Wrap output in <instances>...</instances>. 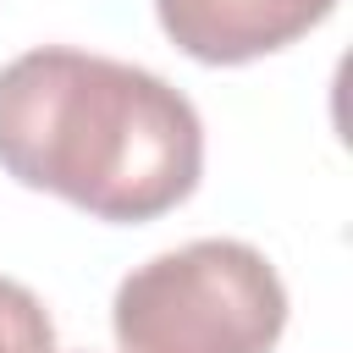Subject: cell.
<instances>
[{
	"instance_id": "1",
	"label": "cell",
	"mask_w": 353,
	"mask_h": 353,
	"mask_svg": "<svg viewBox=\"0 0 353 353\" xmlns=\"http://www.w3.org/2000/svg\"><path fill=\"white\" fill-rule=\"evenodd\" d=\"M0 171L94 221H154L204 171V121L160 72L44 44L0 66Z\"/></svg>"
},
{
	"instance_id": "2",
	"label": "cell",
	"mask_w": 353,
	"mask_h": 353,
	"mask_svg": "<svg viewBox=\"0 0 353 353\" xmlns=\"http://www.w3.org/2000/svg\"><path fill=\"white\" fill-rule=\"evenodd\" d=\"M110 331L121 353H270L287 287L254 243L199 237L121 276Z\"/></svg>"
},
{
	"instance_id": "3",
	"label": "cell",
	"mask_w": 353,
	"mask_h": 353,
	"mask_svg": "<svg viewBox=\"0 0 353 353\" xmlns=\"http://www.w3.org/2000/svg\"><path fill=\"white\" fill-rule=\"evenodd\" d=\"M336 0H154L160 33L199 66H248L320 28Z\"/></svg>"
},
{
	"instance_id": "4",
	"label": "cell",
	"mask_w": 353,
	"mask_h": 353,
	"mask_svg": "<svg viewBox=\"0 0 353 353\" xmlns=\"http://www.w3.org/2000/svg\"><path fill=\"white\" fill-rule=\"evenodd\" d=\"M0 353H55V325L44 303L11 276H0Z\"/></svg>"
}]
</instances>
